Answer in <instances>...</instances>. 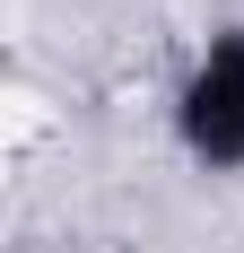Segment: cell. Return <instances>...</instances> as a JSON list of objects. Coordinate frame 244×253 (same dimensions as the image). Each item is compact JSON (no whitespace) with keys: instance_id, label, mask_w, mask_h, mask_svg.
Instances as JSON below:
<instances>
[{"instance_id":"cell-1","label":"cell","mask_w":244,"mask_h":253,"mask_svg":"<svg viewBox=\"0 0 244 253\" xmlns=\"http://www.w3.org/2000/svg\"><path fill=\"white\" fill-rule=\"evenodd\" d=\"M174 149L201 175H244V26H218L174 87Z\"/></svg>"}]
</instances>
